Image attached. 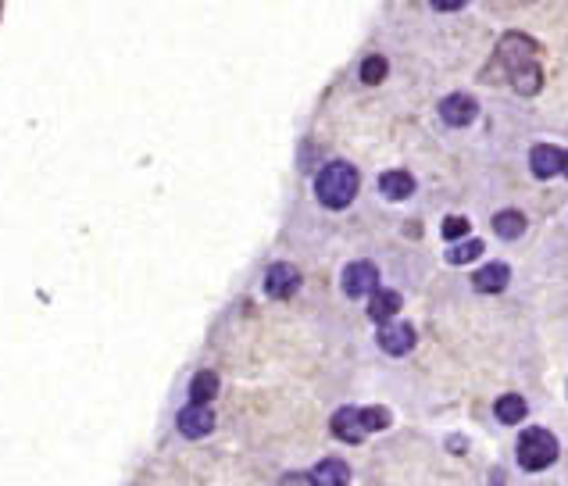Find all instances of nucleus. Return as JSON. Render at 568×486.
<instances>
[{
	"instance_id": "obj_1",
	"label": "nucleus",
	"mask_w": 568,
	"mask_h": 486,
	"mask_svg": "<svg viewBox=\"0 0 568 486\" xmlns=\"http://www.w3.org/2000/svg\"><path fill=\"white\" fill-rule=\"evenodd\" d=\"M358 169L354 165H347V161H329L322 172H318V179H315V197L325 204V207H333V211H340V207H347L354 194H358Z\"/></svg>"
},
{
	"instance_id": "obj_2",
	"label": "nucleus",
	"mask_w": 568,
	"mask_h": 486,
	"mask_svg": "<svg viewBox=\"0 0 568 486\" xmlns=\"http://www.w3.org/2000/svg\"><path fill=\"white\" fill-rule=\"evenodd\" d=\"M554 462H558V440L544 426H533L518 436V465L526 472H544Z\"/></svg>"
},
{
	"instance_id": "obj_3",
	"label": "nucleus",
	"mask_w": 568,
	"mask_h": 486,
	"mask_svg": "<svg viewBox=\"0 0 568 486\" xmlns=\"http://www.w3.org/2000/svg\"><path fill=\"white\" fill-rule=\"evenodd\" d=\"M372 290H379V269L372 261H354L344 269V293L362 300V297H372Z\"/></svg>"
},
{
	"instance_id": "obj_4",
	"label": "nucleus",
	"mask_w": 568,
	"mask_h": 486,
	"mask_svg": "<svg viewBox=\"0 0 568 486\" xmlns=\"http://www.w3.org/2000/svg\"><path fill=\"white\" fill-rule=\"evenodd\" d=\"M382 329H379V347L386 351V354H393V358H404L411 347H415V329L408 326V322H379Z\"/></svg>"
},
{
	"instance_id": "obj_5",
	"label": "nucleus",
	"mask_w": 568,
	"mask_h": 486,
	"mask_svg": "<svg viewBox=\"0 0 568 486\" xmlns=\"http://www.w3.org/2000/svg\"><path fill=\"white\" fill-rule=\"evenodd\" d=\"M475 115H479V104L472 97H465V94H451L447 100H440V118L447 125H454V129L472 125Z\"/></svg>"
},
{
	"instance_id": "obj_6",
	"label": "nucleus",
	"mask_w": 568,
	"mask_h": 486,
	"mask_svg": "<svg viewBox=\"0 0 568 486\" xmlns=\"http://www.w3.org/2000/svg\"><path fill=\"white\" fill-rule=\"evenodd\" d=\"M300 287V272L293 269V265H272L269 269V276H265V293L272 297V300H286V297H293Z\"/></svg>"
},
{
	"instance_id": "obj_7",
	"label": "nucleus",
	"mask_w": 568,
	"mask_h": 486,
	"mask_svg": "<svg viewBox=\"0 0 568 486\" xmlns=\"http://www.w3.org/2000/svg\"><path fill=\"white\" fill-rule=\"evenodd\" d=\"M215 429V415L207 411V404H189L179 411V433L189 436V440H200Z\"/></svg>"
},
{
	"instance_id": "obj_8",
	"label": "nucleus",
	"mask_w": 568,
	"mask_h": 486,
	"mask_svg": "<svg viewBox=\"0 0 568 486\" xmlns=\"http://www.w3.org/2000/svg\"><path fill=\"white\" fill-rule=\"evenodd\" d=\"M562 151L558 147H551V143H540V147H533V154H529V169H533V176L536 179H554L558 172H562Z\"/></svg>"
},
{
	"instance_id": "obj_9",
	"label": "nucleus",
	"mask_w": 568,
	"mask_h": 486,
	"mask_svg": "<svg viewBox=\"0 0 568 486\" xmlns=\"http://www.w3.org/2000/svg\"><path fill=\"white\" fill-rule=\"evenodd\" d=\"M333 433H336L344 444H362V440H365V426H362L358 408H340V411L333 415Z\"/></svg>"
},
{
	"instance_id": "obj_10",
	"label": "nucleus",
	"mask_w": 568,
	"mask_h": 486,
	"mask_svg": "<svg viewBox=\"0 0 568 486\" xmlns=\"http://www.w3.org/2000/svg\"><path fill=\"white\" fill-rule=\"evenodd\" d=\"M508 280H511V269H508L504 261H493V265H486V269L475 272L472 287L479 293H500L508 287Z\"/></svg>"
},
{
	"instance_id": "obj_11",
	"label": "nucleus",
	"mask_w": 568,
	"mask_h": 486,
	"mask_svg": "<svg viewBox=\"0 0 568 486\" xmlns=\"http://www.w3.org/2000/svg\"><path fill=\"white\" fill-rule=\"evenodd\" d=\"M379 194L386 197V200H408V197L415 194V179L408 172H400V169L382 172L379 176Z\"/></svg>"
},
{
	"instance_id": "obj_12",
	"label": "nucleus",
	"mask_w": 568,
	"mask_h": 486,
	"mask_svg": "<svg viewBox=\"0 0 568 486\" xmlns=\"http://www.w3.org/2000/svg\"><path fill=\"white\" fill-rule=\"evenodd\" d=\"M351 480V469L340 462V458H325L315 465V472L307 476V483H318V486H344Z\"/></svg>"
},
{
	"instance_id": "obj_13",
	"label": "nucleus",
	"mask_w": 568,
	"mask_h": 486,
	"mask_svg": "<svg viewBox=\"0 0 568 486\" xmlns=\"http://www.w3.org/2000/svg\"><path fill=\"white\" fill-rule=\"evenodd\" d=\"M493 415H497L504 426H515V422H522V418L529 415V408H526V400H522L518 393H504V397H497Z\"/></svg>"
},
{
	"instance_id": "obj_14",
	"label": "nucleus",
	"mask_w": 568,
	"mask_h": 486,
	"mask_svg": "<svg viewBox=\"0 0 568 486\" xmlns=\"http://www.w3.org/2000/svg\"><path fill=\"white\" fill-rule=\"evenodd\" d=\"M400 311V293L393 290H372V304H369V318L372 322H386Z\"/></svg>"
},
{
	"instance_id": "obj_15",
	"label": "nucleus",
	"mask_w": 568,
	"mask_h": 486,
	"mask_svg": "<svg viewBox=\"0 0 568 486\" xmlns=\"http://www.w3.org/2000/svg\"><path fill=\"white\" fill-rule=\"evenodd\" d=\"M493 233L500 240H518L526 233V215L522 211H500V215H493Z\"/></svg>"
},
{
	"instance_id": "obj_16",
	"label": "nucleus",
	"mask_w": 568,
	"mask_h": 486,
	"mask_svg": "<svg viewBox=\"0 0 568 486\" xmlns=\"http://www.w3.org/2000/svg\"><path fill=\"white\" fill-rule=\"evenodd\" d=\"M215 393H218V376L215 372H197L193 376V383H189V400L193 404H207Z\"/></svg>"
},
{
	"instance_id": "obj_17",
	"label": "nucleus",
	"mask_w": 568,
	"mask_h": 486,
	"mask_svg": "<svg viewBox=\"0 0 568 486\" xmlns=\"http://www.w3.org/2000/svg\"><path fill=\"white\" fill-rule=\"evenodd\" d=\"M479 254H482V243H479V240H465V243H454V247L447 251V261H451V265H469Z\"/></svg>"
},
{
	"instance_id": "obj_18",
	"label": "nucleus",
	"mask_w": 568,
	"mask_h": 486,
	"mask_svg": "<svg viewBox=\"0 0 568 486\" xmlns=\"http://www.w3.org/2000/svg\"><path fill=\"white\" fill-rule=\"evenodd\" d=\"M386 58L382 54H372V58H365L362 61V83H369V87H376V83H382L386 79Z\"/></svg>"
},
{
	"instance_id": "obj_19",
	"label": "nucleus",
	"mask_w": 568,
	"mask_h": 486,
	"mask_svg": "<svg viewBox=\"0 0 568 486\" xmlns=\"http://www.w3.org/2000/svg\"><path fill=\"white\" fill-rule=\"evenodd\" d=\"M358 415H362L365 433H376V429H386V426H389V411H386V408H362Z\"/></svg>"
},
{
	"instance_id": "obj_20",
	"label": "nucleus",
	"mask_w": 568,
	"mask_h": 486,
	"mask_svg": "<svg viewBox=\"0 0 568 486\" xmlns=\"http://www.w3.org/2000/svg\"><path fill=\"white\" fill-rule=\"evenodd\" d=\"M469 233V218H447L444 222V240H458Z\"/></svg>"
},
{
	"instance_id": "obj_21",
	"label": "nucleus",
	"mask_w": 568,
	"mask_h": 486,
	"mask_svg": "<svg viewBox=\"0 0 568 486\" xmlns=\"http://www.w3.org/2000/svg\"><path fill=\"white\" fill-rule=\"evenodd\" d=\"M436 11H458V7H465L469 0H429Z\"/></svg>"
},
{
	"instance_id": "obj_22",
	"label": "nucleus",
	"mask_w": 568,
	"mask_h": 486,
	"mask_svg": "<svg viewBox=\"0 0 568 486\" xmlns=\"http://www.w3.org/2000/svg\"><path fill=\"white\" fill-rule=\"evenodd\" d=\"M562 172H565V176H568V154H565V158H562Z\"/></svg>"
}]
</instances>
